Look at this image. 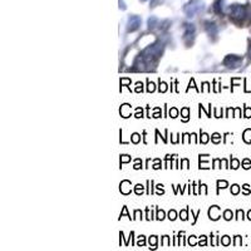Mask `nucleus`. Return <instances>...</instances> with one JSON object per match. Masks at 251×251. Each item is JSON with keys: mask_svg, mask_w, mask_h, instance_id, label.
<instances>
[{"mask_svg": "<svg viewBox=\"0 0 251 251\" xmlns=\"http://www.w3.org/2000/svg\"><path fill=\"white\" fill-rule=\"evenodd\" d=\"M195 39V25L193 24H185V35H183V40L190 47L193 43Z\"/></svg>", "mask_w": 251, "mask_h": 251, "instance_id": "f257e3e1", "label": "nucleus"}, {"mask_svg": "<svg viewBox=\"0 0 251 251\" xmlns=\"http://www.w3.org/2000/svg\"><path fill=\"white\" fill-rule=\"evenodd\" d=\"M141 25V18L137 16V15H133V16H130L128 18V23H127V32L131 33V32H134V30H137Z\"/></svg>", "mask_w": 251, "mask_h": 251, "instance_id": "f03ea898", "label": "nucleus"}, {"mask_svg": "<svg viewBox=\"0 0 251 251\" xmlns=\"http://www.w3.org/2000/svg\"><path fill=\"white\" fill-rule=\"evenodd\" d=\"M242 62V59L240 57L236 56H227L224 59V65L227 67V68H236V67L240 65V63Z\"/></svg>", "mask_w": 251, "mask_h": 251, "instance_id": "7ed1b4c3", "label": "nucleus"}, {"mask_svg": "<svg viewBox=\"0 0 251 251\" xmlns=\"http://www.w3.org/2000/svg\"><path fill=\"white\" fill-rule=\"evenodd\" d=\"M204 8V5L201 4V3H197V1H195V3H191V4H188L187 7L185 8V11H186V14L187 16H195L196 13H198L200 10H202Z\"/></svg>", "mask_w": 251, "mask_h": 251, "instance_id": "20e7f679", "label": "nucleus"}, {"mask_svg": "<svg viewBox=\"0 0 251 251\" xmlns=\"http://www.w3.org/2000/svg\"><path fill=\"white\" fill-rule=\"evenodd\" d=\"M209 216L211 220H217L220 217V207L218 206H212L209 210Z\"/></svg>", "mask_w": 251, "mask_h": 251, "instance_id": "39448f33", "label": "nucleus"}, {"mask_svg": "<svg viewBox=\"0 0 251 251\" xmlns=\"http://www.w3.org/2000/svg\"><path fill=\"white\" fill-rule=\"evenodd\" d=\"M244 9L241 7H238V5H236V7L232 8V16L234 18H237V19H241V18H244Z\"/></svg>", "mask_w": 251, "mask_h": 251, "instance_id": "423d86ee", "label": "nucleus"}, {"mask_svg": "<svg viewBox=\"0 0 251 251\" xmlns=\"http://www.w3.org/2000/svg\"><path fill=\"white\" fill-rule=\"evenodd\" d=\"M119 190H121V192L124 193V195L130 193V192H131V182H130V181H122V182H121V187H119Z\"/></svg>", "mask_w": 251, "mask_h": 251, "instance_id": "0eeeda50", "label": "nucleus"}, {"mask_svg": "<svg viewBox=\"0 0 251 251\" xmlns=\"http://www.w3.org/2000/svg\"><path fill=\"white\" fill-rule=\"evenodd\" d=\"M206 30L210 35H216L217 34V28L213 23H207L206 24Z\"/></svg>", "mask_w": 251, "mask_h": 251, "instance_id": "6e6552de", "label": "nucleus"}, {"mask_svg": "<svg viewBox=\"0 0 251 251\" xmlns=\"http://www.w3.org/2000/svg\"><path fill=\"white\" fill-rule=\"evenodd\" d=\"M128 108H130V104H123V106L121 107V114H122V117L127 118V117H130V116H131V113L127 111Z\"/></svg>", "mask_w": 251, "mask_h": 251, "instance_id": "1a4fd4ad", "label": "nucleus"}, {"mask_svg": "<svg viewBox=\"0 0 251 251\" xmlns=\"http://www.w3.org/2000/svg\"><path fill=\"white\" fill-rule=\"evenodd\" d=\"M157 23H158V20H157L156 16H151L150 19H148V21H147V24H148V28H150V29H153V28L157 25Z\"/></svg>", "mask_w": 251, "mask_h": 251, "instance_id": "9d476101", "label": "nucleus"}, {"mask_svg": "<svg viewBox=\"0 0 251 251\" xmlns=\"http://www.w3.org/2000/svg\"><path fill=\"white\" fill-rule=\"evenodd\" d=\"M244 139H245V142H247V143L251 142V130H246L244 132Z\"/></svg>", "mask_w": 251, "mask_h": 251, "instance_id": "9b49d317", "label": "nucleus"}, {"mask_svg": "<svg viewBox=\"0 0 251 251\" xmlns=\"http://www.w3.org/2000/svg\"><path fill=\"white\" fill-rule=\"evenodd\" d=\"M211 139H212V142H213V143H218L220 141H221V134H218V133H213L212 136H211Z\"/></svg>", "mask_w": 251, "mask_h": 251, "instance_id": "f8f14e48", "label": "nucleus"}, {"mask_svg": "<svg viewBox=\"0 0 251 251\" xmlns=\"http://www.w3.org/2000/svg\"><path fill=\"white\" fill-rule=\"evenodd\" d=\"M181 113H182V117H183V121H187L188 119V113H190V109L188 108H183L182 111H181Z\"/></svg>", "mask_w": 251, "mask_h": 251, "instance_id": "ddd939ff", "label": "nucleus"}, {"mask_svg": "<svg viewBox=\"0 0 251 251\" xmlns=\"http://www.w3.org/2000/svg\"><path fill=\"white\" fill-rule=\"evenodd\" d=\"M200 141L202 143H207L209 142V134L207 133H201V138H200Z\"/></svg>", "mask_w": 251, "mask_h": 251, "instance_id": "4468645a", "label": "nucleus"}, {"mask_svg": "<svg viewBox=\"0 0 251 251\" xmlns=\"http://www.w3.org/2000/svg\"><path fill=\"white\" fill-rule=\"evenodd\" d=\"M139 139H141V136H139L138 133H133V134H132V142H133V143H138Z\"/></svg>", "mask_w": 251, "mask_h": 251, "instance_id": "2eb2a0df", "label": "nucleus"}, {"mask_svg": "<svg viewBox=\"0 0 251 251\" xmlns=\"http://www.w3.org/2000/svg\"><path fill=\"white\" fill-rule=\"evenodd\" d=\"M166 90H167V83H164V82H161V81H160V92L164 93Z\"/></svg>", "mask_w": 251, "mask_h": 251, "instance_id": "dca6fc26", "label": "nucleus"}, {"mask_svg": "<svg viewBox=\"0 0 251 251\" xmlns=\"http://www.w3.org/2000/svg\"><path fill=\"white\" fill-rule=\"evenodd\" d=\"M134 192H136L137 195H141L143 192V186L142 185H136V187H134Z\"/></svg>", "mask_w": 251, "mask_h": 251, "instance_id": "f3484780", "label": "nucleus"}, {"mask_svg": "<svg viewBox=\"0 0 251 251\" xmlns=\"http://www.w3.org/2000/svg\"><path fill=\"white\" fill-rule=\"evenodd\" d=\"M230 241H231V240H230L229 236H224V237L221 238V244L224 245V246H227V245L230 244Z\"/></svg>", "mask_w": 251, "mask_h": 251, "instance_id": "a211bd4d", "label": "nucleus"}, {"mask_svg": "<svg viewBox=\"0 0 251 251\" xmlns=\"http://www.w3.org/2000/svg\"><path fill=\"white\" fill-rule=\"evenodd\" d=\"M229 186V183L226 182V181H217V187L218 188H225V187H227Z\"/></svg>", "mask_w": 251, "mask_h": 251, "instance_id": "6ab92c4d", "label": "nucleus"}, {"mask_svg": "<svg viewBox=\"0 0 251 251\" xmlns=\"http://www.w3.org/2000/svg\"><path fill=\"white\" fill-rule=\"evenodd\" d=\"M224 217H225V220H227V221H229V220L232 218V212H231L230 210L225 211V212H224Z\"/></svg>", "mask_w": 251, "mask_h": 251, "instance_id": "aec40b11", "label": "nucleus"}, {"mask_svg": "<svg viewBox=\"0 0 251 251\" xmlns=\"http://www.w3.org/2000/svg\"><path fill=\"white\" fill-rule=\"evenodd\" d=\"M177 114H178V111H177L176 108H171V109H170V116H171L172 118H176Z\"/></svg>", "mask_w": 251, "mask_h": 251, "instance_id": "412c9836", "label": "nucleus"}, {"mask_svg": "<svg viewBox=\"0 0 251 251\" xmlns=\"http://www.w3.org/2000/svg\"><path fill=\"white\" fill-rule=\"evenodd\" d=\"M131 161V157L127 156V155H123L121 156V163H126V162H130Z\"/></svg>", "mask_w": 251, "mask_h": 251, "instance_id": "4be33fe9", "label": "nucleus"}, {"mask_svg": "<svg viewBox=\"0 0 251 251\" xmlns=\"http://www.w3.org/2000/svg\"><path fill=\"white\" fill-rule=\"evenodd\" d=\"M238 191H240V187H238V185H232V187H231V192L234 193V195H237Z\"/></svg>", "mask_w": 251, "mask_h": 251, "instance_id": "5701e85b", "label": "nucleus"}, {"mask_svg": "<svg viewBox=\"0 0 251 251\" xmlns=\"http://www.w3.org/2000/svg\"><path fill=\"white\" fill-rule=\"evenodd\" d=\"M176 215H177L176 211H175V210H171V211L168 212V218H170V220H175V218H176Z\"/></svg>", "mask_w": 251, "mask_h": 251, "instance_id": "b1692460", "label": "nucleus"}, {"mask_svg": "<svg viewBox=\"0 0 251 251\" xmlns=\"http://www.w3.org/2000/svg\"><path fill=\"white\" fill-rule=\"evenodd\" d=\"M144 236H139V238H138V241H137V245L138 246H144Z\"/></svg>", "mask_w": 251, "mask_h": 251, "instance_id": "393cba45", "label": "nucleus"}, {"mask_svg": "<svg viewBox=\"0 0 251 251\" xmlns=\"http://www.w3.org/2000/svg\"><path fill=\"white\" fill-rule=\"evenodd\" d=\"M187 211H188V209H186V210L181 211V213H180V217H181L182 220H187Z\"/></svg>", "mask_w": 251, "mask_h": 251, "instance_id": "a878e982", "label": "nucleus"}, {"mask_svg": "<svg viewBox=\"0 0 251 251\" xmlns=\"http://www.w3.org/2000/svg\"><path fill=\"white\" fill-rule=\"evenodd\" d=\"M157 218L158 220H163L164 218V212L162 210H158L157 211Z\"/></svg>", "mask_w": 251, "mask_h": 251, "instance_id": "bb28decb", "label": "nucleus"}, {"mask_svg": "<svg viewBox=\"0 0 251 251\" xmlns=\"http://www.w3.org/2000/svg\"><path fill=\"white\" fill-rule=\"evenodd\" d=\"M147 90H148V92H153L155 90V83L148 82V85H147Z\"/></svg>", "mask_w": 251, "mask_h": 251, "instance_id": "cd10ccee", "label": "nucleus"}, {"mask_svg": "<svg viewBox=\"0 0 251 251\" xmlns=\"http://www.w3.org/2000/svg\"><path fill=\"white\" fill-rule=\"evenodd\" d=\"M231 167H232V168H235V170L238 167V161H237V160H235V158H232V161H231Z\"/></svg>", "mask_w": 251, "mask_h": 251, "instance_id": "c85d7f7f", "label": "nucleus"}, {"mask_svg": "<svg viewBox=\"0 0 251 251\" xmlns=\"http://www.w3.org/2000/svg\"><path fill=\"white\" fill-rule=\"evenodd\" d=\"M156 244H157V237L156 236H151L150 237V245H153V247H155Z\"/></svg>", "mask_w": 251, "mask_h": 251, "instance_id": "c756f323", "label": "nucleus"}, {"mask_svg": "<svg viewBox=\"0 0 251 251\" xmlns=\"http://www.w3.org/2000/svg\"><path fill=\"white\" fill-rule=\"evenodd\" d=\"M121 84H123V85H126V84H131V81L128 78H122L121 79Z\"/></svg>", "mask_w": 251, "mask_h": 251, "instance_id": "7c9ffc66", "label": "nucleus"}, {"mask_svg": "<svg viewBox=\"0 0 251 251\" xmlns=\"http://www.w3.org/2000/svg\"><path fill=\"white\" fill-rule=\"evenodd\" d=\"M188 244L191 245V246H195V245H196V240H195V236H191V237L188 238Z\"/></svg>", "mask_w": 251, "mask_h": 251, "instance_id": "2f4dec72", "label": "nucleus"}, {"mask_svg": "<svg viewBox=\"0 0 251 251\" xmlns=\"http://www.w3.org/2000/svg\"><path fill=\"white\" fill-rule=\"evenodd\" d=\"M200 245H201V246H206V236H201V238H200Z\"/></svg>", "mask_w": 251, "mask_h": 251, "instance_id": "473e14b6", "label": "nucleus"}, {"mask_svg": "<svg viewBox=\"0 0 251 251\" xmlns=\"http://www.w3.org/2000/svg\"><path fill=\"white\" fill-rule=\"evenodd\" d=\"M123 215H127V216H128V212H127V207H126V206L123 207V211H122V212H121V217H122V216H123ZM128 217H130V218H131V216H128Z\"/></svg>", "mask_w": 251, "mask_h": 251, "instance_id": "72a5a7b5", "label": "nucleus"}, {"mask_svg": "<svg viewBox=\"0 0 251 251\" xmlns=\"http://www.w3.org/2000/svg\"><path fill=\"white\" fill-rule=\"evenodd\" d=\"M136 92H142V83H137Z\"/></svg>", "mask_w": 251, "mask_h": 251, "instance_id": "f704fd0d", "label": "nucleus"}, {"mask_svg": "<svg viewBox=\"0 0 251 251\" xmlns=\"http://www.w3.org/2000/svg\"><path fill=\"white\" fill-rule=\"evenodd\" d=\"M245 117H251V109L246 108V112H245Z\"/></svg>", "mask_w": 251, "mask_h": 251, "instance_id": "c9c22d12", "label": "nucleus"}, {"mask_svg": "<svg viewBox=\"0 0 251 251\" xmlns=\"http://www.w3.org/2000/svg\"><path fill=\"white\" fill-rule=\"evenodd\" d=\"M163 245H164V246H168V236L163 237Z\"/></svg>", "mask_w": 251, "mask_h": 251, "instance_id": "e433bc0d", "label": "nucleus"}, {"mask_svg": "<svg viewBox=\"0 0 251 251\" xmlns=\"http://www.w3.org/2000/svg\"><path fill=\"white\" fill-rule=\"evenodd\" d=\"M249 164H250L249 160H245V161H244V168H249V167H250Z\"/></svg>", "mask_w": 251, "mask_h": 251, "instance_id": "4c0bfd02", "label": "nucleus"}, {"mask_svg": "<svg viewBox=\"0 0 251 251\" xmlns=\"http://www.w3.org/2000/svg\"><path fill=\"white\" fill-rule=\"evenodd\" d=\"M138 161H139V160H137V163H136V164H134V166H133V167H134V168H136V170H138V168H141V164H142V163H141V164H139V163H138Z\"/></svg>", "mask_w": 251, "mask_h": 251, "instance_id": "58836bf2", "label": "nucleus"}, {"mask_svg": "<svg viewBox=\"0 0 251 251\" xmlns=\"http://www.w3.org/2000/svg\"><path fill=\"white\" fill-rule=\"evenodd\" d=\"M238 242H240V237H236V240H235V246H238Z\"/></svg>", "mask_w": 251, "mask_h": 251, "instance_id": "ea45409f", "label": "nucleus"}, {"mask_svg": "<svg viewBox=\"0 0 251 251\" xmlns=\"http://www.w3.org/2000/svg\"><path fill=\"white\" fill-rule=\"evenodd\" d=\"M204 90H209V83H204Z\"/></svg>", "mask_w": 251, "mask_h": 251, "instance_id": "a19ab883", "label": "nucleus"}, {"mask_svg": "<svg viewBox=\"0 0 251 251\" xmlns=\"http://www.w3.org/2000/svg\"><path fill=\"white\" fill-rule=\"evenodd\" d=\"M249 218H250V220H251V211H250V212H249Z\"/></svg>", "mask_w": 251, "mask_h": 251, "instance_id": "79ce46f5", "label": "nucleus"}]
</instances>
